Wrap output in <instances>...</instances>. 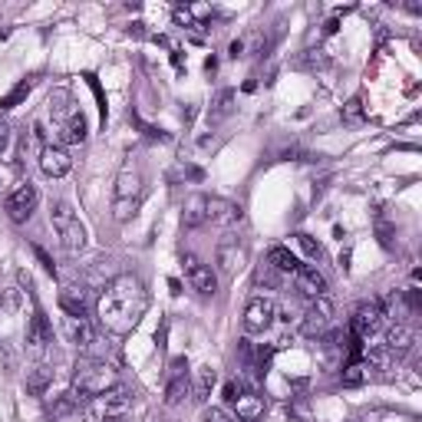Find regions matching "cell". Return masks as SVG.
Here are the masks:
<instances>
[{"label":"cell","mask_w":422,"mask_h":422,"mask_svg":"<svg viewBox=\"0 0 422 422\" xmlns=\"http://www.w3.org/2000/svg\"><path fill=\"white\" fill-rule=\"evenodd\" d=\"M145 310H149V287L139 274H119L115 280H109L96 304L99 324L115 336L132 333Z\"/></svg>","instance_id":"6da1fadb"},{"label":"cell","mask_w":422,"mask_h":422,"mask_svg":"<svg viewBox=\"0 0 422 422\" xmlns=\"http://www.w3.org/2000/svg\"><path fill=\"white\" fill-rule=\"evenodd\" d=\"M113 386H119L115 370L109 363H103V360L83 356V360L76 363V370H73V393H76L79 399H86V403L93 399V396L113 389Z\"/></svg>","instance_id":"7a4b0ae2"},{"label":"cell","mask_w":422,"mask_h":422,"mask_svg":"<svg viewBox=\"0 0 422 422\" xmlns=\"http://www.w3.org/2000/svg\"><path fill=\"white\" fill-rule=\"evenodd\" d=\"M50 224H53L59 244H63L69 254H76V251L86 248V228H83V221H79V215L73 211L69 202H53V208H50Z\"/></svg>","instance_id":"3957f363"},{"label":"cell","mask_w":422,"mask_h":422,"mask_svg":"<svg viewBox=\"0 0 422 422\" xmlns=\"http://www.w3.org/2000/svg\"><path fill=\"white\" fill-rule=\"evenodd\" d=\"M86 409L96 422H122L125 416L132 413V393L125 386H113V389L93 396Z\"/></svg>","instance_id":"277c9868"},{"label":"cell","mask_w":422,"mask_h":422,"mask_svg":"<svg viewBox=\"0 0 422 422\" xmlns=\"http://www.w3.org/2000/svg\"><path fill=\"white\" fill-rule=\"evenodd\" d=\"M139 202H142V172L132 162H125L119 178H115V218L129 221V215H135Z\"/></svg>","instance_id":"5b68a950"},{"label":"cell","mask_w":422,"mask_h":422,"mask_svg":"<svg viewBox=\"0 0 422 422\" xmlns=\"http://www.w3.org/2000/svg\"><path fill=\"white\" fill-rule=\"evenodd\" d=\"M333 304L330 297H316L310 300L307 314L300 320V333L307 336V340H324V333H330V326H333Z\"/></svg>","instance_id":"8992f818"},{"label":"cell","mask_w":422,"mask_h":422,"mask_svg":"<svg viewBox=\"0 0 422 422\" xmlns=\"http://www.w3.org/2000/svg\"><path fill=\"white\" fill-rule=\"evenodd\" d=\"M37 202H40L37 188H33L30 182H20L17 188L7 195L4 211H7V218L13 221V224H27V221L33 218V211H37Z\"/></svg>","instance_id":"52a82bcc"},{"label":"cell","mask_w":422,"mask_h":422,"mask_svg":"<svg viewBox=\"0 0 422 422\" xmlns=\"http://www.w3.org/2000/svg\"><path fill=\"white\" fill-rule=\"evenodd\" d=\"M192 396V380H188V360L175 356L169 363V380H165V406H182Z\"/></svg>","instance_id":"ba28073f"},{"label":"cell","mask_w":422,"mask_h":422,"mask_svg":"<svg viewBox=\"0 0 422 422\" xmlns=\"http://www.w3.org/2000/svg\"><path fill=\"white\" fill-rule=\"evenodd\" d=\"M278 316V304L270 297H251L248 307H244V333H264L270 330Z\"/></svg>","instance_id":"9c48e42d"},{"label":"cell","mask_w":422,"mask_h":422,"mask_svg":"<svg viewBox=\"0 0 422 422\" xmlns=\"http://www.w3.org/2000/svg\"><path fill=\"white\" fill-rule=\"evenodd\" d=\"M383 320H386L383 300H363V304L353 310V333L360 336V340H366V336H373L376 330L383 326Z\"/></svg>","instance_id":"30bf717a"},{"label":"cell","mask_w":422,"mask_h":422,"mask_svg":"<svg viewBox=\"0 0 422 422\" xmlns=\"http://www.w3.org/2000/svg\"><path fill=\"white\" fill-rule=\"evenodd\" d=\"M215 264H218V270L224 278H234L248 264V248L241 241H221L218 251H215Z\"/></svg>","instance_id":"8fae6325"},{"label":"cell","mask_w":422,"mask_h":422,"mask_svg":"<svg viewBox=\"0 0 422 422\" xmlns=\"http://www.w3.org/2000/svg\"><path fill=\"white\" fill-rule=\"evenodd\" d=\"M182 268H185V278H188L192 290H198L202 297H211V294L218 290V280H215L211 268L208 264H202L195 254H182Z\"/></svg>","instance_id":"7c38bea8"},{"label":"cell","mask_w":422,"mask_h":422,"mask_svg":"<svg viewBox=\"0 0 422 422\" xmlns=\"http://www.w3.org/2000/svg\"><path fill=\"white\" fill-rule=\"evenodd\" d=\"M40 169H43L47 178H63V175H69V169H73V159H69V152L63 149V145L43 142V152H40Z\"/></svg>","instance_id":"4fadbf2b"},{"label":"cell","mask_w":422,"mask_h":422,"mask_svg":"<svg viewBox=\"0 0 422 422\" xmlns=\"http://www.w3.org/2000/svg\"><path fill=\"white\" fill-rule=\"evenodd\" d=\"M50 343H53V326H50L43 310H33V316H30V324H27V346L33 353H43Z\"/></svg>","instance_id":"5bb4252c"},{"label":"cell","mask_w":422,"mask_h":422,"mask_svg":"<svg viewBox=\"0 0 422 422\" xmlns=\"http://www.w3.org/2000/svg\"><path fill=\"white\" fill-rule=\"evenodd\" d=\"M208 221L224 224V228H234V224L244 221V208L234 205V202H228V198H211L208 195Z\"/></svg>","instance_id":"9a60e30c"},{"label":"cell","mask_w":422,"mask_h":422,"mask_svg":"<svg viewBox=\"0 0 422 422\" xmlns=\"http://www.w3.org/2000/svg\"><path fill=\"white\" fill-rule=\"evenodd\" d=\"M63 326H67L69 343H76L79 350H89L96 343V326L89 324V316H63Z\"/></svg>","instance_id":"2e32d148"},{"label":"cell","mask_w":422,"mask_h":422,"mask_svg":"<svg viewBox=\"0 0 422 422\" xmlns=\"http://www.w3.org/2000/svg\"><path fill=\"white\" fill-rule=\"evenodd\" d=\"M383 346L393 356H406V353H413V350H416V333L409 330V326L396 324V326H389V330H386V343Z\"/></svg>","instance_id":"e0dca14e"},{"label":"cell","mask_w":422,"mask_h":422,"mask_svg":"<svg viewBox=\"0 0 422 422\" xmlns=\"http://www.w3.org/2000/svg\"><path fill=\"white\" fill-rule=\"evenodd\" d=\"M294 278H297V290L304 297H310V300L326 297V278L316 268H300Z\"/></svg>","instance_id":"ac0fdd59"},{"label":"cell","mask_w":422,"mask_h":422,"mask_svg":"<svg viewBox=\"0 0 422 422\" xmlns=\"http://www.w3.org/2000/svg\"><path fill=\"white\" fill-rule=\"evenodd\" d=\"M231 406H234L238 422H258L264 416V396H258V393H241Z\"/></svg>","instance_id":"d6986e66"},{"label":"cell","mask_w":422,"mask_h":422,"mask_svg":"<svg viewBox=\"0 0 422 422\" xmlns=\"http://www.w3.org/2000/svg\"><path fill=\"white\" fill-rule=\"evenodd\" d=\"M59 307L67 316H86V290L69 284V287L59 290Z\"/></svg>","instance_id":"ffe728a7"},{"label":"cell","mask_w":422,"mask_h":422,"mask_svg":"<svg viewBox=\"0 0 422 422\" xmlns=\"http://www.w3.org/2000/svg\"><path fill=\"white\" fill-rule=\"evenodd\" d=\"M208 221V195H192L182 208V224L185 228H198Z\"/></svg>","instance_id":"44dd1931"},{"label":"cell","mask_w":422,"mask_h":422,"mask_svg":"<svg viewBox=\"0 0 422 422\" xmlns=\"http://www.w3.org/2000/svg\"><path fill=\"white\" fill-rule=\"evenodd\" d=\"M268 264L278 270V274H297V270L304 268V264L297 261V254H294L290 248H280V244H274V248L268 251Z\"/></svg>","instance_id":"7402d4cb"},{"label":"cell","mask_w":422,"mask_h":422,"mask_svg":"<svg viewBox=\"0 0 422 422\" xmlns=\"http://www.w3.org/2000/svg\"><path fill=\"white\" fill-rule=\"evenodd\" d=\"M215 383H218V373H215V366H198V370H195L192 396L198 399V403H208V396H211V389H215Z\"/></svg>","instance_id":"603a6c76"},{"label":"cell","mask_w":422,"mask_h":422,"mask_svg":"<svg viewBox=\"0 0 422 422\" xmlns=\"http://www.w3.org/2000/svg\"><path fill=\"white\" fill-rule=\"evenodd\" d=\"M59 132H63V139H67V142H73V145H83L86 142V135H89V125H86V115L79 113H73L67 119V122L59 125Z\"/></svg>","instance_id":"cb8c5ba5"},{"label":"cell","mask_w":422,"mask_h":422,"mask_svg":"<svg viewBox=\"0 0 422 422\" xmlns=\"http://www.w3.org/2000/svg\"><path fill=\"white\" fill-rule=\"evenodd\" d=\"M231 113H234V89H221L218 96H215V103H211V109H208V125L224 122Z\"/></svg>","instance_id":"d4e9b609"},{"label":"cell","mask_w":422,"mask_h":422,"mask_svg":"<svg viewBox=\"0 0 422 422\" xmlns=\"http://www.w3.org/2000/svg\"><path fill=\"white\" fill-rule=\"evenodd\" d=\"M50 383H53V370H50V366H33V370H30L27 373V393L30 396H43L50 389Z\"/></svg>","instance_id":"484cf974"},{"label":"cell","mask_w":422,"mask_h":422,"mask_svg":"<svg viewBox=\"0 0 422 422\" xmlns=\"http://www.w3.org/2000/svg\"><path fill=\"white\" fill-rule=\"evenodd\" d=\"M79 403H83V399H79L73 389H69V393H59V396H53V403H50V416H53V419H67V416H73L79 409Z\"/></svg>","instance_id":"4316f807"},{"label":"cell","mask_w":422,"mask_h":422,"mask_svg":"<svg viewBox=\"0 0 422 422\" xmlns=\"http://www.w3.org/2000/svg\"><path fill=\"white\" fill-rule=\"evenodd\" d=\"M30 89H33V79H20L17 86L10 89L7 96H0V113H7V109H13V106H20L23 99L30 96Z\"/></svg>","instance_id":"83f0119b"},{"label":"cell","mask_w":422,"mask_h":422,"mask_svg":"<svg viewBox=\"0 0 422 422\" xmlns=\"http://www.w3.org/2000/svg\"><path fill=\"white\" fill-rule=\"evenodd\" d=\"M366 380H370V370H366L363 363H346L343 373H340V383H343L346 389H356V386H363Z\"/></svg>","instance_id":"f1b7e54d"},{"label":"cell","mask_w":422,"mask_h":422,"mask_svg":"<svg viewBox=\"0 0 422 422\" xmlns=\"http://www.w3.org/2000/svg\"><path fill=\"white\" fill-rule=\"evenodd\" d=\"M393 363V353L386 346H373V350H363V366L366 370H389Z\"/></svg>","instance_id":"f546056e"},{"label":"cell","mask_w":422,"mask_h":422,"mask_svg":"<svg viewBox=\"0 0 422 422\" xmlns=\"http://www.w3.org/2000/svg\"><path fill=\"white\" fill-rule=\"evenodd\" d=\"M363 96H353L350 103L340 109V119H343V125H360L363 122Z\"/></svg>","instance_id":"4dcf8cb0"},{"label":"cell","mask_w":422,"mask_h":422,"mask_svg":"<svg viewBox=\"0 0 422 422\" xmlns=\"http://www.w3.org/2000/svg\"><path fill=\"white\" fill-rule=\"evenodd\" d=\"M254 284H258V287H278V284H280V274L270 268L268 261H264V264L254 270Z\"/></svg>","instance_id":"1f68e13d"},{"label":"cell","mask_w":422,"mask_h":422,"mask_svg":"<svg viewBox=\"0 0 422 422\" xmlns=\"http://www.w3.org/2000/svg\"><path fill=\"white\" fill-rule=\"evenodd\" d=\"M326 63H330V59H326L324 50H307V53L297 59V67H304V69H324Z\"/></svg>","instance_id":"d6a6232c"},{"label":"cell","mask_w":422,"mask_h":422,"mask_svg":"<svg viewBox=\"0 0 422 422\" xmlns=\"http://www.w3.org/2000/svg\"><path fill=\"white\" fill-rule=\"evenodd\" d=\"M297 244H300V251H304L310 261H320V258H324V248H320V244H316L310 234H304V231L297 234Z\"/></svg>","instance_id":"836d02e7"},{"label":"cell","mask_w":422,"mask_h":422,"mask_svg":"<svg viewBox=\"0 0 422 422\" xmlns=\"http://www.w3.org/2000/svg\"><path fill=\"white\" fill-rule=\"evenodd\" d=\"M205 422H238V416L228 413L224 406H208L205 409Z\"/></svg>","instance_id":"e575fe53"},{"label":"cell","mask_w":422,"mask_h":422,"mask_svg":"<svg viewBox=\"0 0 422 422\" xmlns=\"http://www.w3.org/2000/svg\"><path fill=\"white\" fill-rule=\"evenodd\" d=\"M33 254H37V261H40V264H43V270H47L50 278H57V264H53V258H50L47 251L40 248V244H33Z\"/></svg>","instance_id":"d590c367"},{"label":"cell","mask_w":422,"mask_h":422,"mask_svg":"<svg viewBox=\"0 0 422 422\" xmlns=\"http://www.w3.org/2000/svg\"><path fill=\"white\" fill-rule=\"evenodd\" d=\"M86 83H89V89L96 93V99H99V115H103V125H106V96H103V89H99V79L93 76V73H86Z\"/></svg>","instance_id":"8d00e7d4"},{"label":"cell","mask_w":422,"mask_h":422,"mask_svg":"<svg viewBox=\"0 0 422 422\" xmlns=\"http://www.w3.org/2000/svg\"><path fill=\"white\" fill-rule=\"evenodd\" d=\"M175 23H178V27H198L188 7H175Z\"/></svg>","instance_id":"74e56055"},{"label":"cell","mask_w":422,"mask_h":422,"mask_svg":"<svg viewBox=\"0 0 422 422\" xmlns=\"http://www.w3.org/2000/svg\"><path fill=\"white\" fill-rule=\"evenodd\" d=\"M241 393H244V386H241V383H234V380H228V383H224V403H228V406L234 403Z\"/></svg>","instance_id":"f35d334b"},{"label":"cell","mask_w":422,"mask_h":422,"mask_svg":"<svg viewBox=\"0 0 422 422\" xmlns=\"http://www.w3.org/2000/svg\"><path fill=\"white\" fill-rule=\"evenodd\" d=\"M406 307H409V310H413V314H419V310H422V294H419V290H406Z\"/></svg>","instance_id":"ab89813d"},{"label":"cell","mask_w":422,"mask_h":422,"mask_svg":"<svg viewBox=\"0 0 422 422\" xmlns=\"http://www.w3.org/2000/svg\"><path fill=\"white\" fill-rule=\"evenodd\" d=\"M244 50H248V40L241 37V40H234V43L228 47V57L231 59H241V57H244Z\"/></svg>","instance_id":"60d3db41"},{"label":"cell","mask_w":422,"mask_h":422,"mask_svg":"<svg viewBox=\"0 0 422 422\" xmlns=\"http://www.w3.org/2000/svg\"><path fill=\"white\" fill-rule=\"evenodd\" d=\"M142 422H175V419H172V416H169V413H162V409H149Z\"/></svg>","instance_id":"b9f144b4"},{"label":"cell","mask_w":422,"mask_h":422,"mask_svg":"<svg viewBox=\"0 0 422 422\" xmlns=\"http://www.w3.org/2000/svg\"><path fill=\"white\" fill-rule=\"evenodd\" d=\"M7 145H10V122L7 119H0V152H4Z\"/></svg>","instance_id":"7bdbcfd3"}]
</instances>
